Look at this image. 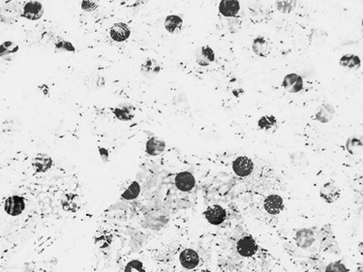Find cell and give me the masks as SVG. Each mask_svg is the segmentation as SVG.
<instances>
[{"instance_id": "9c48e42d", "label": "cell", "mask_w": 363, "mask_h": 272, "mask_svg": "<svg viewBox=\"0 0 363 272\" xmlns=\"http://www.w3.org/2000/svg\"><path fill=\"white\" fill-rule=\"evenodd\" d=\"M44 14V7L40 2L31 1L24 5L23 16L28 20H39Z\"/></svg>"}, {"instance_id": "7402d4cb", "label": "cell", "mask_w": 363, "mask_h": 272, "mask_svg": "<svg viewBox=\"0 0 363 272\" xmlns=\"http://www.w3.org/2000/svg\"><path fill=\"white\" fill-rule=\"evenodd\" d=\"M340 65L349 69H358L361 66V59L358 55L355 54H346L343 55L339 61Z\"/></svg>"}, {"instance_id": "d6986e66", "label": "cell", "mask_w": 363, "mask_h": 272, "mask_svg": "<svg viewBox=\"0 0 363 272\" xmlns=\"http://www.w3.org/2000/svg\"><path fill=\"white\" fill-rule=\"evenodd\" d=\"M240 10V4L238 1L229 0L221 1L219 5L220 13L225 17H234Z\"/></svg>"}, {"instance_id": "484cf974", "label": "cell", "mask_w": 363, "mask_h": 272, "mask_svg": "<svg viewBox=\"0 0 363 272\" xmlns=\"http://www.w3.org/2000/svg\"><path fill=\"white\" fill-rule=\"evenodd\" d=\"M19 50V46L13 42L7 41L0 45V56L7 58L8 55L15 54Z\"/></svg>"}, {"instance_id": "3957f363", "label": "cell", "mask_w": 363, "mask_h": 272, "mask_svg": "<svg viewBox=\"0 0 363 272\" xmlns=\"http://www.w3.org/2000/svg\"><path fill=\"white\" fill-rule=\"evenodd\" d=\"M237 252L244 258L252 257L258 250V245L252 236H244L240 238L236 245Z\"/></svg>"}, {"instance_id": "6da1fadb", "label": "cell", "mask_w": 363, "mask_h": 272, "mask_svg": "<svg viewBox=\"0 0 363 272\" xmlns=\"http://www.w3.org/2000/svg\"><path fill=\"white\" fill-rule=\"evenodd\" d=\"M25 209V200L18 195L8 197L4 203V210L10 216H19Z\"/></svg>"}, {"instance_id": "8fae6325", "label": "cell", "mask_w": 363, "mask_h": 272, "mask_svg": "<svg viewBox=\"0 0 363 272\" xmlns=\"http://www.w3.org/2000/svg\"><path fill=\"white\" fill-rule=\"evenodd\" d=\"M110 34L113 40L116 42H124L129 38L131 31L127 24L123 23H117L111 27Z\"/></svg>"}, {"instance_id": "4fadbf2b", "label": "cell", "mask_w": 363, "mask_h": 272, "mask_svg": "<svg viewBox=\"0 0 363 272\" xmlns=\"http://www.w3.org/2000/svg\"><path fill=\"white\" fill-rule=\"evenodd\" d=\"M195 178L189 172H182L176 177V186L182 192L191 191L195 187Z\"/></svg>"}, {"instance_id": "30bf717a", "label": "cell", "mask_w": 363, "mask_h": 272, "mask_svg": "<svg viewBox=\"0 0 363 272\" xmlns=\"http://www.w3.org/2000/svg\"><path fill=\"white\" fill-rule=\"evenodd\" d=\"M283 88L290 93H297L303 88V80L297 74H289L284 78Z\"/></svg>"}, {"instance_id": "4316f807", "label": "cell", "mask_w": 363, "mask_h": 272, "mask_svg": "<svg viewBox=\"0 0 363 272\" xmlns=\"http://www.w3.org/2000/svg\"><path fill=\"white\" fill-rule=\"evenodd\" d=\"M258 124H259V127L261 129L269 131L270 129H272V128L276 126L277 120H276L275 116H273V115H266V116L261 117Z\"/></svg>"}, {"instance_id": "4dcf8cb0", "label": "cell", "mask_w": 363, "mask_h": 272, "mask_svg": "<svg viewBox=\"0 0 363 272\" xmlns=\"http://www.w3.org/2000/svg\"><path fill=\"white\" fill-rule=\"evenodd\" d=\"M346 147H347L348 151H350V152L353 154L354 149H357V148L362 149V147H363V143H362L361 139L354 137V138H350V139H348L347 144H346Z\"/></svg>"}, {"instance_id": "ac0fdd59", "label": "cell", "mask_w": 363, "mask_h": 272, "mask_svg": "<svg viewBox=\"0 0 363 272\" xmlns=\"http://www.w3.org/2000/svg\"><path fill=\"white\" fill-rule=\"evenodd\" d=\"M165 148H166L165 140L158 136H153L147 140L145 150L147 154H149L150 156H157L163 153Z\"/></svg>"}, {"instance_id": "f1b7e54d", "label": "cell", "mask_w": 363, "mask_h": 272, "mask_svg": "<svg viewBox=\"0 0 363 272\" xmlns=\"http://www.w3.org/2000/svg\"><path fill=\"white\" fill-rule=\"evenodd\" d=\"M276 5H277L278 11L282 13H290L295 8L296 2L295 1H280V2H277Z\"/></svg>"}, {"instance_id": "5b68a950", "label": "cell", "mask_w": 363, "mask_h": 272, "mask_svg": "<svg viewBox=\"0 0 363 272\" xmlns=\"http://www.w3.org/2000/svg\"><path fill=\"white\" fill-rule=\"evenodd\" d=\"M205 219L214 226L221 225L226 219V210L220 205H212L204 211Z\"/></svg>"}, {"instance_id": "d6a6232c", "label": "cell", "mask_w": 363, "mask_h": 272, "mask_svg": "<svg viewBox=\"0 0 363 272\" xmlns=\"http://www.w3.org/2000/svg\"><path fill=\"white\" fill-rule=\"evenodd\" d=\"M99 152H100V155L103 159V162L104 163H107L108 160H109V152L106 148H103V147H99Z\"/></svg>"}, {"instance_id": "44dd1931", "label": "cell", "mask_w": 363, "mask_h": 272, "mask_svg": "<svg viewBox=\"0 0 363 272\" xmlns=\"http://www.w3.org/2000/svg\"><path fill=\"white\" fill-rule=\"evenodd\" d=\"M94 241H95V244L99 248H102V249L108 248L113 242V234L107 230L97 231L94 237Z\"/></svg>"}, {"instance_id": "7c38bea8", "label": "cell", "mask_w": 363, "mask_h": 272, "mask_svg": "<svg viewBox=\"0 0 363 272\" xmlns=\"http://www.w3.org/2000/svg\"><path fill=\"white\" fill-rule=\"evenodd\" d=\"M81 200L77 194L67 193L61 199V206L67 212H77L81 208Z\"/></svg>"}, {"instance_id": "52a82bcc", "label": "cell", "mask_w": 363, "mask_h": 272, "mask_svg": "<svg viewBox=\"0 0 363 272\" xmlns=\"http://www.w3.org/2000/svg\"><path fill=\"white\" fill-rule=\"evenodd\" d=\"M180 262L182 267L186 270H193L198 267L200 263V257L193 249H185L180 255Z\"/></svg>"}, {"instance_id": "d4e9b609", "label": "cell", "mask_w": 363, "mask_h": 272, "mask_svg": "<svg viewBox=\"0 0 363 272\" xmlns=\"http://www.w3.org/2000/svg\"><path fill=\"white\" fill-rule=\"evenodd\" d=\"M114 115L123 121L131 120L134 117V110H131L129 107L125 108H117L113 111Z\"/></svg>"}, {"instance_id": "e0dca14e", "label": "cell", "mask_w": 363, "mask_h": 272, "mask_svg": "<svg viewBox=\"0 0 363 272\" xmlns=\"http://www.w3.org/2000/svg\"><path fill=\"white\" fill-rule=\"evenodd\" d=\"M252 47H253V51L261 57H266L270 55V53L272 50V43L264 37L256 38L253 42Z\"/></svg>"}, {"instance_id": "ba28073f", "label": "cell", "mask_w": 363, "mask_h": 272, "mask_svg": "<svg viewBox=\"0 0 363 272\" xmlns=\"http://www.w3.org/2000/svg\"><path fill=\"white\" fill-rule=\"evenodd\" d=\"M265 209L272 215H277L284 209L283 199L279 195H270L264 202Z\"/></svg>"}, {"instance_id": "ffe728a7", "label": "cell", "mask_w": 363, "mask_h": 272, "mask_svg": "<svg viewBox=\"0 0 363 272\" xmlns=\"http://www.w3.org/2000/svg\"><path fill=\"white\" fill-rule=\"evenodd\" d=\"M183 21L181 17L177 15L168 16L165 21V28L172 34H177L182 31Z\"/></svg>"}, {"instance_id": "5bb4252c", "label": "cell", "mask_w": 363, "mask_h": 272, "mask_svg": "<svg viewBox=\"0 0 363 272\" xmlns=\"http://www.w3.org/2000/svg\"><path fill=\"white\" fill-rule=\"evenodd\" d=\"M215 59V54L212 48L208 45L201 46L196 51V60L201 66H208Z\"/></svg>"}, {"instance_id": "603a6c76", "label": "cell", "mask_w": 363, "mask_h": 272, "mask_svg": "<svg viewBox=\"0 0 363 272\" xmlns=\"http://www.w3.org/2000/svg\"><path fill=\"white\" fill-rule=\"evenodd\" d=\"M333 115H334V108L331 105H325L318 111V113L316 114V118L320 122L325 123L331 120Z\"/></svg>"}, {"instance_id": "8992f818", "label": "cell", "mask_w": 363, "mask_h": 272, "mask_svg": "<svg viewBox=\"0 0 363 272\" xmlns=\"http://www.w3.org/2000/svg\"><path fill=\"white\" fill-rule=\"evenodd\" d=\"M294 239L298 247L305 249L313 244L315 241V234L310 228H301L296 231Z\"/></svg>"}, {"instance_id": "83f0119b", "label": "cell", "mask_w": 363, "mask_h": 272, "mask_svg": "<svg viewBox=\"0 0 363 272\" xmlns=\"http://www.w3.org/2000/svg\"><path fill=\"white\" fill-rule=\"evenodd\" d=\"M124 272H145V269L140 261L133 260L125 266Z\"/></svg>"}, {"instance_id": "7a4b0ae2", "label": "cell", "mask_w": 363, "mask_h": 272, "mask_svg": "<svg viewBox=\"0 0 363 272\" xmlns=\"http://www.w3.org/2000/svg\"><path fill=\"white\" fill-rule=\"evenodd\" d=\"M232 170L238 177L245 178L251 175V173L253 172L254 164L248 157L240 156L233 161Z\"/></svg>"}, {"instance_id": "2e32d148", "label": "cell", "mask_w": 363, "mask_h": 272, "mask_svg": "<svg viewBox=\"0 0 363 272\" xmlns=\"http://www.w3.org/2000/svg\"><path fill=\"white\" fill-rule=\"evenodd\" d=\"M161 65L155 59H147L140 66V73L147 79H152L156 77L161 71Z\"/></svg>"}, {"instance_id": "cb8c5ba5", "label": "cell", "mask_w": 363, "mask_h": 272, "mask_svg": "<svg viewBox=\"0 0 363 272\" xmlns=\"http://www.w3.org/2000/svg\"><path fill=\"white\" fill-rule=\"evenodd\" d=\"M139 192H140L139 184L136 181H134L131 183V185L122 193L121 197L124 200L131 201V200L136 199V197L139 195Z\"/></svg>"}, {"instance_id": "277c9868", "label": "cell", "mask_w": 363, "mask_h": 272, "mask_svg": "<svg viewBox=\"0 0 363 272\" xmlns=\"http://www.w3.org/2000/svg\"><path fill=\"white\" fill-rule=\"evenodd\" d=\"M320 198L327 204H333L341 196L340 188L333 182H327L319 190Z\"/></svg>"}, {"instance_id": "f546056e", "label": "cell", "mask_w": 363, "mask_h": 272, "mask_svg": "<svg viewBox=\"0 0 363 272\" xmlns=\"http://www.w3.org/2000/svg\"><path fill=\"white\" fill-rule=\"evenodd\" d=\"M325 272H349V271L343 263L333 262L326 267Z\"/></svg>"}, {"instance_id": "9a60e30c", "label": "cell", "mask_w": 363, "mask_h": 272, "mask_svg": "<svg viewBox=\"0 0 363 272\" xmlns=\"http://www.w3.org/2000/svg\"><path fill=\"white\" fill-rule=\"evenodd\" d=\"M53 165L52 159L46 154H37L32 161L33 170L36 173H45L47 172Z\"/></svg>"}, {"instance_id": "1f68e13d", "label": "cell", "mask_w": 363, "mask_h": 272, "mask_svg": "<svg viewBox=\"0 0 363 272\" xmlns=\"http://www.w3.org/2000/svg\"><path fill=\"white\" fill-rule=\"evenodd\" d=\"M97 7V4L95 2H92V1H84L82 3V8L85 10V11H93L95 10V8Z\"/></svg>"}]
</instances>
